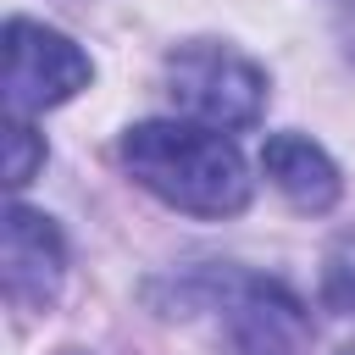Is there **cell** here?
I'll use <instances>...</instances> for the list:
<instances>
[{
  "mask_svg": "<svg viewBox=\"0 0 355 355\" xmlns=\"http://www.w3.org/2000/svg\"><path fill=\"white\" fill-rule=\"evenodd\" d=\"M128 178L189 216H239L250 205V166L233 139L200 122H133L116 144Z\"/></svg>",
  "mask_w": 355,
  "mask_h": 355,
  "instance_id": "obj_1",
  "label": "cell"
},
{
  "mask_svg": "<svg viewBox=\"0 0 355 355\" xmlns=\"http://www.w3.org/2000/svg\"><path fill=\"white\" fill-rule=\"evenodd\" d=\"M166 83H172V100L200 128H216V133L255 128L261 111H266V72L250 55H239L233 44H216V39L178 44L166 55Z\"/></svg>",
  "mask_w": 355,
  "mask_h": 355,
  "instance_id": "obj_2",
  "label": "cell"
},
{
  "mask_svg": "<svg viewBox=\"0 0 355 355\" xmlns=\"http://www.w3.org/2000/svg\"><path fill=\"white\" fill-rule=\"evenodd\" d=\"M89 78H94V67L67 33H55L33 17L6 22V111L11 116L50 111V105L72 100L78 89H89Z\"/></svg>",
  "mask_w": 355,
  "mask_h": 355,
  "instance_id": "obj_3",
  "label": "cell"
},
{
  "mask_svg": "<svg viewBox=\"0 0 355 355\" xmlns=\"http://www.w3.org/2000/svg\"><path fill=\"white\" fill-rule=\"evenodd\" d=\"M61 283H67L61 227L44 211L11 200L6 205V233H0V288H6V300L17 311H44V305H55Z\"/></svg>",
  "mask_w": 355,
  "mask_h": 355,
  "instance_id": "obj_4",
  "label": "cell"
},
{
  "mask_svg": "<svg viewBox=\"0 0 355 355\" xmlns=\"http://www.w3.org/2000/svg\"><path fill=\"white\" fill-rule=\"evenodd\" d=\"M222 311L233 355H311V316L283 283L266 277L222 283Z\"/></svg>",
  "mask_w": 355,
  "mask_h": 355,
  "instance_id": "obj_5",
  "label": "cell"
},
{
  "mask_svg": "<svg viewBox=\"0 0 355 355\" xmlns=\"http://www.w3.org/2000/svg\"><path fill=\"white\" fill-rule=\"evenodd\" d=\"M261 172L272 178V189L294 211H311V216L333 211L338 194H344V178H338L333 155L316 139H305V133H272L266 150H261Z\"/></svg>",
  "mask_w": 355,
  "mask_h": 355,
  "instance_id": "obj_6",
  "label": "cell"
},
{
  "mask_svg": "<svg viewBox=\"0 0 355 355\" xmlns=\"http://www.w3.org/2000/svg\"><path fill=\"white\" fill-rule=\"evenodd\" d=\"M322 300L344 316H355V233L333 239V250L322 255Z\"/></svg>",
  "mask_w": 355,
  "mask_h": 355,
  "instance_id": "obj_7",
  "label": "cell"
},
{
  "mask_svg": "<svg viewBox=\"0 0 355 355\" xmlns=\"http://www.w3.org/2000/svg\"><path fill=\"white\" fill-rule=\"evenodd\" d=\"M39 166H44V139L28 128V116H11L6 122V183L22 189Z\"/></svg>",
  "mask_w": 355,
  "mask_h": 355,
  "instance_id": "obj_8",
  "label": "cell"
},
{
  "mask_svg": "<svg viewBox=\"0 0 355 355\" xmlns=\"http://www.w3.org/2000/svg\"><path fill=\"white\" fill-rule=\"evenodd\" d=\"M338 39H344V55L355 61V0L338 6Z\"/></svg>",
  "mask_w": 355,
  "mask_h": 355,
  "instance_id": "obj_9",
  "label": "cell"
},
{
  "mask_svg": "<svg viewBox=\"0 0 355 355\" xmlns=\"http://www.w3.org/2000/svg\"><path fill=\"white\" fill-rule=\"evenodd\" d=\"M338 355H355V344H344V349H338Z\"/></svg>",
  "mask_w": 355,
  "mask_h": 355,
  "instance_id": "obj_10",
  "label": "cell"
}]
</instances>
